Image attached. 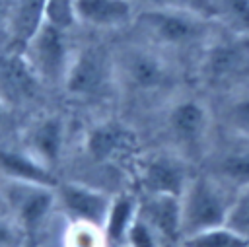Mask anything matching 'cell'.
<instances>
[{
  "label": "cell",
  "mask_w": 249,
  "mask_h": 247,
  "mask_svg": "<svg viewBox=\"0 0 249 247\" xmlns=\"http://www.w3.org/2000/svg\"><path fill=\"white\" fill-rule=\"evenodd\" d=\"M175 247H183V245H181V243H179V245H175Z\"/></svg>",
  "instance_id": "cell-32"
},
{
  "label": "cell",
  "mask_w": 249,
  "mask_h": 247,
  "mask_svg": "<svg viewBox=\"0 0 249 247\" xmlns=\"http://www.w3.org/2000/svg\"><path fill=\"white\" fill-rule=\"evenodd\" d=\"M0 214H8V212H6V202H4V194H2V187H0Z\"/></svg>",
  "instance_id": "cell-29"
},
{
  "label": "cell",
  "mask_w": 249,
  "mask_h": 247,
  "mask_svg": "<svg viewBox=\"0 0 249 247\" xmlns=\"http://www.w3.org/2000/svg\"><path fill=\"white\" fill-rule=\"evenodd\" d=\"M183 247H249V241L228 226H218L181 241Z\"/></svg>",
  "instance_id": "cell-22"
},
{
  "label": "cell",
  "mask_w": 249,
  "mask_h": 247,
  "mask_svg": "<svg viewBox=\"0 0 249 247\" xmlns=\"http://www.w3.org/2000/svg\"><path fill=\"white\" fill-rule=\"evenodd\" d=\"M222 128L249 140V89L230 95L222 109Z\"/></svg>",
  "instance_id": "cell-21"
},
{
  "label": "cell",
  "mask_w": 249,
  "mask_h": 247,
  "mask_svg": "<svg viewBox=\"0 0 249 247\" xmlns=\"http://www.w3.org/2000/svg\"><path fill=\"white\" fill-rule=\"evenodd\" d=\"M10 111H12V109H10V107H8V105H6V103H4L2 99H0V126H2V124L6 123V119H8Z\"/></svg>",
  "instance_id": "cell-28"
},
{
  "label": "cell",
  "mask_w": 249,
  "mask_h": 247,
  "mask_svg": "<svg viewBox=\"0 0 249 247\" xmlns=\"http://www.w3.org/2000/svg\"><path fill=\"white\" fill-rule=\"evenodd\" d=\"M49 0H8L10 14V51H21L23 45L47 19Z\"/></svg>",
  "instance_id": "cell-19"
},
{
  "label": "cell",
  "mask_w": 249,
  "mask_h": 247,
  "mask_svg": "<svg viewBox=\"0 0 249 247\" xmlns=\"http://www.w3.org/2000/svg\"><path fill=\"white\" fill-rule=\"evenodd\" d=\"M235 194L237 193L216 181L212 175L196 169L181 194L183 239L218 226H226Z\"/></svg>",
  "instance_id": "cell-5"
},
{
  "label": "cell",
  "mask_w": 249,
  "mask_h": 247,
  "mask_svg": "<svg viewBox=\"0 0 249 247\" xmlns=\"http://www.w3.org/2000/svg\"><path fill=\"white\" fill-rule=\"evenodd\" d=\"M6 212L8 216L25 231L27 237L37 233L56 210L54 187L23 181L0 179Z\"/></svg>",
  "instance_id": "cell-10"
},
{
  "label": "cell",
  "mask_w": 249,
  "mask_h": 247,
  "mask_svg": "<svg viewBox=\"0 0 249 247\" xmlns=\"http://www.w3.org/2000/svg\"><path fill=\"white\" fill-rule=\"evenodd\" d=\"M140 154L138 136L128 123L101 119L88 126L82 138V156L95 167L123 169L134 165Z\"/></svg>",
  "instance_id": "cell-7"
},
{
  "label": "cell",
  "mask_w": 249,
  "mask_h": 247,
  "mask_svg": "<svg viewBox=\"0 0 249 247\" xmlns=\"http://www.w3.org/2000/svg\"><path fill=\"white\" fill-rule=\"evenodd\" d=\"M189 2H191V0H185V2H183V4H181V6H185V4H189Z\"/></svg>",
  "instance_id": "cell-30"
},
{
  "label": "cell",
  "mask_w": 249,
  "mask_h": 247,
  "mask_svg": "<svg viewBox=\"0 0 249 247\" xmlns=\"http://www.w3.org/2000/svg\"><path fill=\"white\" fill-rule=\"evenodd\" d=\"M226 226L249 241V187L241 189L235 194L233 204L228 214V220H226Z\"/></svg>",
  "instance_id": "cell-24"
},
{
  "label": "cell",
  "mask_w": 249,
  "mask_h": 247,
  "mask_svg": "<svg viewBox=\"0 0 249 247\" xmlns=\"http://www.w3.org/2000/svg\"><path fill=\"white\" fill-rule=\"evenodd\" d=\"M23 247H31V245H29V243H25V245H23Z\"/></svg>",
  "instance_id": "cell-31"
},
{
  "label": "cell",
  "mask_w": 249,
  "mask_h": 247,
  "mask_svg": "<svg viewBox=\"0 0 249 247\" xmlns=\"http://www.w3.org/2000/svg\"><path fill=\"white\" fill-rule=\"evenodd\" d=\"M74 18L78 23L95 29H117L132 23V0H74Z\"/></svg>",
  "instance_id": "cell-17"
},
{
  "label": "cell",
  "mask_w": 249,
  "mask_h": 247,
  "mask_svg": "<svg viewBox=\"0 0 249 247\" xmlns=\"http://www.w3.org/2000/svg\"><path fill=\"white\" fill-rule=\"evenodd\" d=\"M132 23L146 45L161 51L177 64L187 58L198 62L216 35V25L202 14L171 2L144 8L134 16Z\"/></svg>",
  "instance_id": "cell-1"
},
{
  "label": "cell",
  "mask_w": 249,
  "mask_h": 247,
  "mask_svg": "<svg viewBox=\"0 0 249 247\" xmlns=\"http://www.w3.org/2000/svg\"><path fill=\"white\" fill-rule=\"evenodd\" d=\"M76 49L78 47L70 41L68 27L45 19L33 37L23 45L21 54L43 86L62 88Z\"/></svg>",
  "instance_id": "cell-6"
},
{
  "label": "cell",
  "mask_w": 249,
  "mask_h": 247,
  "mask_svg": "<svg viewBox=\"0 0 249 247\" xmlns=\"http://www.w3.org/2000/svg\"><path fill=\"white\" fill-rule=\"evenodd\" d=\"M161 130L163 146L198 169L216 134L212 109L200 95L177 91L161 107Z\"/></svg>",
  "instance_id": "cell-3"
},
{
  "label": "cell",
  "mask_w": 249,
  "mask_h": 247,
  "mask_svg": "<svg viewBox=\"0 0 249 247\" xmlns=\"http://www.w3.org/2000/svg\"><path fill=\"white\" fill-rule=\"evenodd\" d=\"M68 142V123L60 113H45L33 119L21 134V146L41 163L56 171L64 159Z\"/></svg>",
  "instance_id": "cell-13"
},
{
  "label": "cell",
  "mask_w": 249,
  "mask_h": 247,
  "mask_svg": "<svg viewBox=\"0 0 249 247\" xmlns=\"http://www.w3.org/2000/svg\"><path fill=\"white\" fill-rule=\"evenodd\" d=\"M138 216V194L130 191H119L113 194L105 224L103 235L107 247H124L130 226Z\"/></svg>",
  "instance_id": "cell-20"
},
{
  "label": "cell",
  "mask_w": 249,
  "mask_h": 247,
  "mask_svg": "<svg viewBox=\"0 0 249 247\" xmlns=\"http://www.w3.org/2000/svg\"><path fill=\"white\" fill-rule=\"evenodd\" d=\"M66 95L80 103H101L117 91L115 53L99 45L78 47L62 84Z\"/></svg>",
  "instance_id": "cell-4"
},
{
  "label": "cell",
  "mask_w": 249,
  "mask_h": 247,
  "mask_svg": "<svg viewBox=\"0 0 249 247\" xmlns=\"http://www.w3.org/2000/svg\"><path fill=\"white\" fill-rule=\"evenodd\" d=\"M56 210L68 224H89L103 229L113 193L80 179H58L54 187Z\"/></svg>",
  "instance_id": "cell-12"
},
{
  "label": "cell",
  "mask_w": 249,
  "mask_h": 247,
  "mask_svg": "<svg viewBox=\"0 0 249 247\" xmlns=\"http://www.w3.org/2000/svg\"><path fill=\"white\" fill-rule=\"evenodd\" d=\"M27 239L25 231L8 214H0V247H23Z\"/></svg>",
  "instance_id": "cell-26"
},
{
  "label": "cell",
  "mask_w": 249,
  "mask_h": 247,
  "mask_svg": "<svg viewBox=\"0 0 249 247\" xmlns=\"http://www.w3.org/2000/svg\"><path fill=\"white\" fill-rule=\"evenodd\" d=\"M10 51V14L8 0H0V53Z\"/></svg>",
  "instance_id": "cell-27"
},
{
  "label": "cell",
  "mask_w": 249,
  "mask_h": 247,
  "mask_svg": "<svg viewBox=\"0 0 249 247\" xmlns=\"http://www.w3.org/2000/svg\"><path fill=\"white\" fill-rule=\"evenodd\" d=\"M66 247H107L103 229L89 224H68Z\"/></svg>",
  "instance_id": "cell-23"
},
{
  "label": "cell",
  "mask_w": 249,
  "mask_h": 247,
  "mask_svg": "<svg viewBox=\"0 0 249 247\" xmlns=\"http://www.w3.org/2000/svg\"><path fill=\"white\" fill-rule=\"evenodd\" d=\"M43 88L21 51L0 53V99L10 109L31 105Z\"/></svg>",
  "instance_id": "cell-14"
},
{
  "label": "cell",
  "mask_w": 249,
  "mask_h": 247,
  "mask_svg": "<svg viewBox=\"0 0 249 247\" xmlns=\"http://www.w3.org/2000/svg\"><path fill=\"white\" fill-rule=\"evenodd\" d=\"M185 6L228 33L249 35V0H191Z\"/></svg>",
  "instance_id": "cell-18"
},
{
  "label": "cell",
  "mask_w": 249,
  "mask_h": 247,
  "mask_svg": "<svg viewBox=\"0 0 249 247\" xmlns=\"http://www.w3.org/2000/svg\"><path fill=\"white\" fill-rule=\"evenodd\" d=\"M0 179L39 183L54 187L58 177L51 167L41 163L33 154H29L21 144L6 146L0 144Z\"/></svg>",
  "instance_id": "cell-16"
},
{
  "label": "cell",
  "mask_w": 249,
  "mask_h": 247,
  "mask_svg": "<svg viewBox=\"0 0 249 247\" xmlns=\"http://www.w3.org/2000/svg\"><path fill=\"white\" fill-rule=\"evenodd\" d=\"M117 91L130 103L161 107L179 89V64L144 41L115 51Z\"/></svg>",
  "instance_id": "cell-2"
},
{
  "label": "cell",
  "mask_w": 249,
  "mask_h": 247,
  "mask_svg": "<svg viewBox=\"0 0 249 247\" xmlns=\"http://www.w3.org/2000/svg\"><path fill=\"white\" fill-rule=\"evenodd\" d=\"M138 214L156 229L167 247L183 241V216L181 196L173 194H140Z\"/></svg>",
  "instance_id": "cell-15"
},
{
  "label": "cell",
  "mask_w": 249,
  "mask_h": 247,
  "mask_svg": "<svg viewBox=\"0 0 249 247\" xmlns=\"http://www.w3.org/2000/svg\"><path fill=\"white\" fill-rule=\"evenodd\" d=\"M196 72L208 86L237 84L249 74V35L216 33L202 51Z\"/></svg>",
  "instance_id": "cell-9"
},
{
  "label": "cell",
  "mask_w": 249,
  "mask_h": 247,
  "mask_svg": "<svg viewBox=\"0 0 249 247\" xmlns=\"http://www.w3.org/2000/svg\"><path fill=\"white\" fill-rule=\"evenodd\" d=\"M195 171L196 167L193 163H189L167 146L144 154L140 152L132 165V177L140 189V194L181 196Z\"/></svg>",
  "instance_id": "cell-8"
},
{
  "label": "cell",
  "mask_w": 249,
  "mask_h": 247,
  "mask_svg": "<svg viewBox=\"0 0 249 247\" xmlns=\"http://www.w3.org/2000/svg\"><path fill=\"white\" fill-rule=\"evenodd\" d=\"M198 169L212 175L233 193H239L249 187V140L222 128L220 134H214L212 146Z\"/></svg>",
  "instance_id": "cell-11"
},
{
  "label": "cell",
  "mask_w": 249,
  "mask_h": 247,
  "mask_svg": "<svg viewBox=\"0 0 249 247\" xmlns=\"http://www.w3.org/2000/svg\"><path fill=\"white\" fill-rule=\"evenodd\" d=\"M124 247H167V245L156 233V229L138 214L134 224L130 226V231L126 235V245Z\"/></svg>",
  "instance_id": "cell-25"
}]
</instances>
